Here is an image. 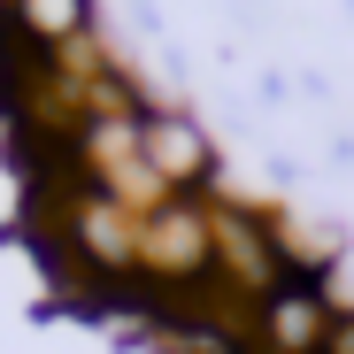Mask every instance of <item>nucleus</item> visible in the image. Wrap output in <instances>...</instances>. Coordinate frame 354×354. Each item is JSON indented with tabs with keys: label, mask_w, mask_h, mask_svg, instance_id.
<instances>
[{
	"label": "nucleus",
	"mask_w": 354,
	"mask_h": 354,
	"mask_svg": "<svg viewBox=\"0 0 354 354\" xmlns=\"http://www.w3.org/2000/svg\"><path fill=\"white\" fill-rule=\"evenodd\" d=\"M331 316H339V301L316 277H285L277 292L254 301V354H324Z\"/></svg>",
	"instance_id": "20e7f679"
},
{
	"label": "nucleus",
	"mask_w": 354,
	"mask_h": 354,
	"mask_svg": "<svg viewBox=\"0 0 354 354\" xmlns=\"http://www.w3.org/2000/svg\"><path fill=\"white\" fill-rule=\"evenodd\" d=\"M139 277L193 292L216 285V231H208V201H162L139 216Z\"/></svg>",
	"instance_id": "f257e3e1"
},
{
	"label": "nucleus",
	"mask_w": 354,
	"mask_h": 354,
	"mask_svg": "<svg viewBox=\"0 0 354 354\" xmlns=\"http://www.w3.org/2000/svg\"><path fill=\"white\" fill-rule=\"evenodd\" d=\"M324 354H354V308L331 316V346H324Z\"/></svg>",
	"instance_id": "423d86ee"
},
{
	"label": "nucleus",
	"mask_w": 354,
	"mask_h": 354,
	"mask_svg": "<svg viewBox=\"0 0 354 354\" xmlns=\"http://www.w3.org/2000/svg\"><path fill=\"white\" fill-rule=\"evenodd\" d=\"M8 31L39 54H77V39H93V0H8Z\"/></svg>",
	"instance_id": "39448f33"
},
{
	"label": "nucleus",
	"mask_w": 354,
	"mask_h": 354,
	"mask_svg": "<svg viewBox=\"0 0 354 354\" xmlns=\"http://www.w3.org/2000/svg\"><path fill=\"white\" fill-rule=\"evenodd\" d=\"M139 139H147V169L162 177L177 201H208L216 193V162L223 154H216V139H208V124L193 108H147Z\"/></svg>",
	"instance_id": "7ed1b4c3"
},
{
	"label": "nucleus",
	"mask_w": 354,
	"mask_h": 354,
	"mask_svg": "<svg viewBox=\"0 0 354 354\" xmlns=\"http://www.w3.org/2000/svg\"><path fill=\"white\" fill-rule=\"evenodd\" d=\"M208 231H216V285H231L239 301L285 285V254H277V223L239 208V201H208Z\"/></svg>",
	"instance_id": "f03ea898"
}]
</instances>
